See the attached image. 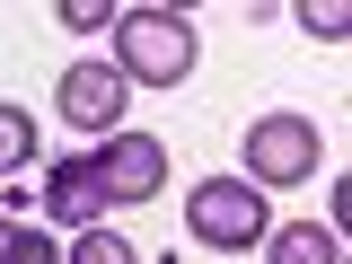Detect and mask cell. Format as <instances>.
<instances>
[{
    "label": "cell",
    "mask_w": 352,
    "mask_h": 264,
    "mask_svg": "<svg viewBox=\"0 0 352 264\" xmlns=\"http://www.w3.org/2000/svg\"><path fill=\"white\" fill-rule=\"evenodd\" d=\"M115 71H124V88H176L185 71H194V27L176 18V9H124L115 18Z\"/></svg>",
    "instance_id": "cell-1"
},
{
    "label": "cell",
    "mask_w": 352,
    "mask_h": 264,
    "mask_svg": "<svg viewBox=\"0 0 352 264\" xmlns=\"http://www.w3.org/2000/svg\"><path fill=\"white\" fill-rule=\"evenodd\" d=\"M185 229H194L203 247H256L264 229H273L264 185H247V176H212V185H194V194H185Z\"/></svg>",
    "instance_id": "cell-2"
},
{
    "label": "cell",
    "mask_w": 352,
    "mask_h": 264,
    "mask_svg": "<svg viewBox=\"0 0 352 264\" xmlns=\"http://www.w3.org/2000/svg\"><path fill=\"white\" fill-rule=\"evenodd\" d=\"M247 176L256 185H308L317 176V124L308 115H256L247 124Z\"/></svg>",
    "instance_id": "cell-3"
},
{
    "label": "cell",
    "mask_w": 352,
    "mask_h": 264,
    "mask_svg": "<svg viewBox=\"0 0 352 264\" xmlns=\"http://www.w3.org/2000/svg\"><path fill=\"white\" fill-rule=\"evenodd\" d=\"M88 168H97V194L150 203V194L168 185V150H159V132H106V150H97Z\"/></svg>",
    "instance_id": "cell-4"
},
{
    "label": "cell",
    "mask_w": 352,
    "mask_h": 264,
    "mask_svg": "<svg viewBox=\"0 0 352 264\" xmlns=\"http://www.w3.org/2000/svg\"><path fill=\"white\" fill-rule=\"evenodd\" d=\"M53 106H62V124H80V132H115V115H124V71L115 62H71L62 88H53Z\"/></svg>",
    "instance_id": "cell-5"
},
{
    "label": "cell",
    "mask_w": 352,
    "mask_h": 264,
    "mask_svg": "<svg viewBox=\"0 0 352 264\" xmlns=\"http://www.w3.org/2000/svg\"><path fill=\"white\" fill-rule=\"evenodd\" d=\"M44 212L71 220V229H97V212H106L97 168H88V159H44Z\"/></svg>",
    "instance_id": "cell-6"
},
{
    "label": "cell",
    "mask_w": 352,
    "mask_h": 264,
    "mask_svg": "<svg viewBox=\"0 0 352 264\" xmlns=\"http://www.w3.org/2000/svg\"><path fill=\"white\" fill-rule=\"evenodd\" d=\"M264 247H273V264H344V247H335V229H317V220H291V229H264Z\"/></svg>",
    "instance_id": "cell-7"
},
{
    "label": "cell",
    "mask_w": 352,
    "mask_h": 264,
    "mask_svg": "<svg viewBox=\"0 0 352 264\" xmlns=\"http://www.w3.org/2000/svg\"><path fill=\"white\" fill-rule=\"evenodd\" d=\"M36 159V115L27 106H0V176H18Z\"/></svg>",
    "instance_id": "cell-8"
},
{
    "label": "cell",
    "mask_w": 352,
    "mask_h": 264,
    "mask_svg": "<svg viewBox=\"0 0 352 264\" xmlns=\"http://www.w3.org/2000/svg\"><path fill=\"white\" fill-rule=\"evenodd\" d=\"M0 264H62V247H53L44 229H18V220H0Z\"/></svg>",
    "instance_id": "cell-9"
},
{
    "label": "cell",
    "mask_w": 352,
    "mask_h": 264,
    "mask_svg": "<svg viewBox=\"0 0 352 264\" xmlns=\"http://www.w3.org/2000/svg\"><path fill=\"white\" fill-rule=\"evenodd\" d=\"M62 264H141V247L115 238V229H80V247H71Z\"/></svg>",
    "instance_id": "cell-10"
},
{
    "label": "cell",
    "mask_w": 352,
    "mask_h": 264,
    "mask_svg": "<svg viewBox=\"0 0 352 264\" xmlns=\"http://www.w3.org/2000/svg\"><path fill=\"white\" fill-rule=\"evenodd\" d=\"M300 27H308V36H352V9H344V0H308Z\"/></svg>",
    "instance_id": "cell-11"
}]
</instances>
